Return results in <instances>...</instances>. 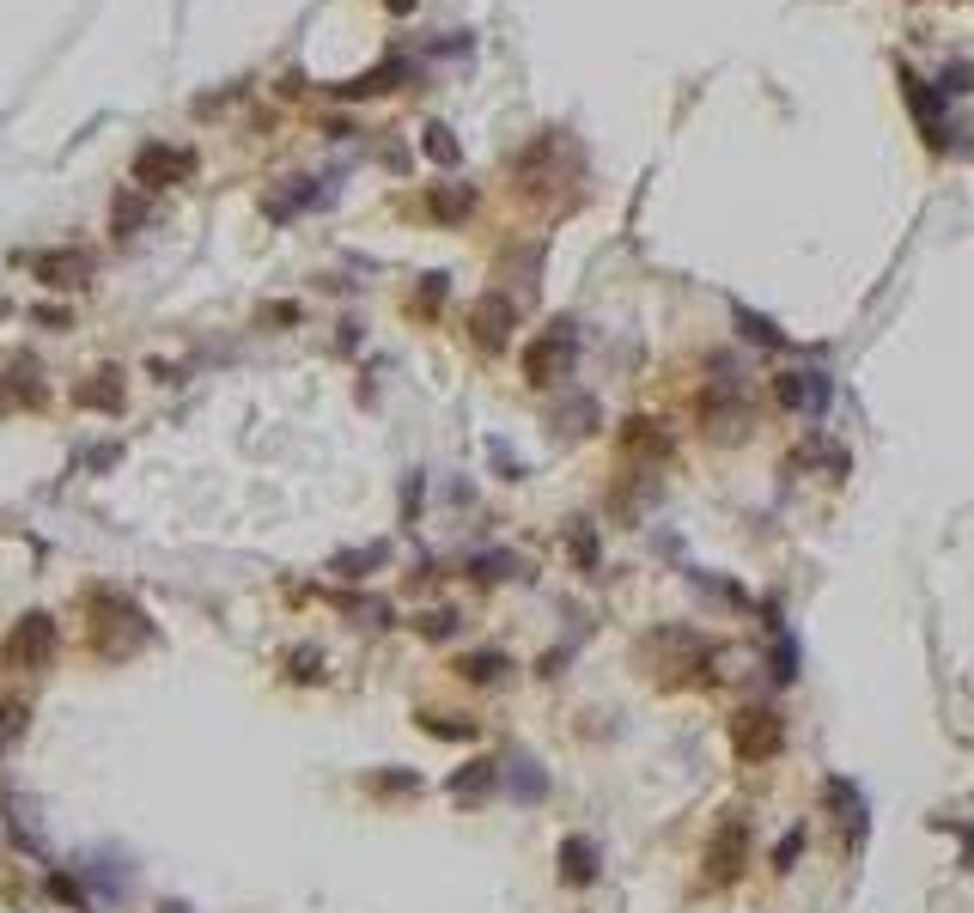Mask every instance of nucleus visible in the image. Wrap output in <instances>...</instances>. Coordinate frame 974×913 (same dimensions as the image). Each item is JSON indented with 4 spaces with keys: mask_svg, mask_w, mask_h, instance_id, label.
Returning <instances> with one entry per match:
<instances>
[{
    "mask_svg": "<svg viewBox=\"0 0 974 913\" xmlns=\"http://www.w3.org/2000/svg\"><path fill=\"white\" fill-rule=\"evenodd\" d=\"M499 786V761H469L464 774H451V798H457V804H481V798H488V791Z\"/></svg>",
    "mask_w": 974,
    "mask_h": 913,
    "instance_id": "13",
    "label": "nucleus"
},
{
    "mask_svg": "<svg viewBox=\"0 0 974 913\" xmlns=\"http://www.w3.org/2000/svg\"><path fill=\"white\" fill-rule=\"evenodd\" d=\"M18 725H25V707H0V744H13Z\"/></svg>",
    "mask_w": 974,
    "mask_h": 913,
    "instance_id": "24",
    "label": "nucleus"
},
{
    "mask_svg": "<svg viewBox=\"0 0 974 913\" xmlns=\"http://www.w3.org/2000/svg\"><path fill=\"white\" fill-rule=\"evenodd\" d=\"M901 86H908V110L920 116V140H926V147H950V123H944L938 110H932V92H938V86L913 79L908 67H901Z\"/></svg>",
    "mask_w": 974,
    "mask_h": 913,
    "instance_id": "8",
    "label": "nucleus"
},
{
    "mask_svg": "<svg viewBox=\"0 0 974 913\" xmlns=\"http://www.w3.org/2000/svg\"><path fill=\"white\" fill-rule=\"evenodd\" d=\"M743 859H749V816H743V810H731V816L707 835V852H700L707 883H737V877H743Z\"/></svg>",
    "mask_w": 974,
    "mask_h": 913,
    "instance_id": "1",
    "label": "nucleus"
},
{
    "mask_svg": "<svg viewBox=\"0 0 974 913\" xmlns=\"http://www.w3.org/2000/svg\"><path fill=\"white\" fill-rule=\"evenodd\" d=\"M700 420H707L719 439H731L737 427L749 433V403H743L737 390H707V396H700Z\"/></svg>",
    "mask_w": 974,
    "mask_h": 913,
    "instance_id": "9",
    "label": "nucleus"
},
{
    "mask_svg": "<svg viewBox=\"0 0 974 913\" xmlns=\"http://www.w3.org/2000/svg\"><path fill=\"white\" fill-rule=\"evenodd\" d=\"M572 359H579V335H572V324H555L524 354V378L548 390V384H560V378H572Z\"/></svg>",
    "mask_w": 974,
    "mask_h": 913,
    "instance_id": "4",
    "label": "nucleus"
},
{
    "mask_svg": "<svg viewBox=\"0 0 974 913\" xmlns=\"http://www.w3.org/2000/svg\"><path fill=\"white\" fill-rule=\"evenodd\" d=\"M317 202V189H311V177H287V189H268L263 195V214L268 219H293L299 207Z\"/></svg>",
    "mask_w": 974,
    "mask_h": 913,
    "instance_id": "15",
    "label": "nucleus"
},
{
    "mask_svg": "<svg viewBox=\"0 0 974 913\" xmlns=\"http://www.w3.org/2000/svg\"><path fill=\"white\" fill-rule=\"evenodd\" d=\"M511 324H518V305L499 299V293H488L476 310H469V329H476V341L488 347V354H499V347L511 341Z\"/></svg>",
    "mask_w": 974,
    "mask_h": 913,
    "instance_id": "6",
    "label": "nucleus"
},
{
    "mask_svg": "<svg viewBox=\"0 0 974 913\" xmlns=\"http://www.w3.org/2000/svg\"><path fill=\"white\" fill-rule=\"evenodd\" d=\"M189 170H195V153H184V147H140V158H135V177L147 189H165V183H184Z\"/></svg>",
    "mask_w": 974,
    "mask_h": 913,
    "instance_id": "5",
    "label": "nucleus"
},
{
    "mask_svg": "<svg viewBox=\"0 0 974 913\" xmlns=\"http://www.w3.org/2000/svg\"><path fill=\"white\" fill-rule=\"evenodd\" d=\"M433 219H469V207H476V189L457 183V189H433Z\"/></svg>",
    "mask_w": 974,
    "mask_h": 913,
    "instance_id": "16",
    "label": "nucleus"
},
{
    "mask_svg": "<svg viewBox=\"0 0 974 913\" xmlns=\"http://www.w3.org/2000/svg\"><path fill=\"white\" fill-rule=\"evenodd\" d=\"M123 372H116V366H104V372H92L86 378V384H79V403L86 408H104V415H116V408H123Z\"/></svg>",
    "mask_w": 974,
    "mask_h": 913,
    "instance_id": "14",
    "label": "nucleus"
},
{
    "mask_svg": "<svg viewBox=\"0 0 974 913\" xmlns=\"http://www.w3.org/2000/svg\"><path fill=\"white\" fill-rule=\"evenodd\" d=\"M457 670H464L469 682H494V676H506V651H464V658H457Z\"/></svg>",
    "mask_w": 974,
    "mask_h": 913,
    "instance_id": "18",
    "label": "nucleus"
},
{
    "mask_svg": "<svg viewBox=\"0 0 974 913\" xmlns=\"http://www.w3.org/2000/svg\"><path fill=\"white\" fill-rule=\"evenodd\" d=\"M731 749H737V761H773L780 749H786L780 712L773 707H743L737 719H731Z\"/></svg>",
    "mask_w": 974,
    "mask_h": 913,
    "instance_id": "2",
    "label": "nucleus"
},
{
    "mask_svg": "<svg viewBox=\"0 0 974 913\" xmlns=\"http://www.w3.org/2000/svg\"><path fill=\"white\" fill-rule=\"evenodd\" d=\"M140 214H147V202H140V189H123V195H116V207H110V232H116V238H135Z\"/></svg>",
    "mask_w": 974,
    "mask_h": 913,
    "instance_id": "17",
    "label": "nucleus"
},
{
    "mask_svg": "<svg viewBox=\"0 0 974 913\" xmlns=\"http://www.w3.org/2000/svg\"><path fill=\"white\" fill-rule=\"evenodd\" d=\"M420 731H427V737H457V744H469V737H476V725H469L464 712H420Z\"/></svg>",
    "mask_w": 974,
    "mask_h": 913,
    "instance_id": "19",
    "label": "nucleus"
},
{
    "mask_svg": "<svg viewBox=\"0 0 974 913\" xmlns=\"http://www.w3.org/2000/svg\"><path fill=\"white\" fill-rule=\"evenodd\" d=\"M798 852H805V835L792 828V835L780 840V847H773V865H780V871H792V859H798Z\"/></svg>",
    "mask_w": 974,
    "mask_h": 913,
    "instance_id": "23",
    "label": "nucleus"
},
{
    "mask_svg": "<svg viewBox=\"0 0 974 913\" xmlns=\"http://www.w3.org/2000/svg\"><path fill=\"white\" fill-rule=\"evenodd\" d=\"M591 420H597V403H567L560 408V427H567V433H591Z\"/></svg>",
    "mask_w": 974,
    "mask_h": 913,
    "instance_id": "22",
    "label": "nucleus"
},
{
    "mask_svg": "<svg viewBox=\"0 0 974 913\" xmlns=\"http://www.w3.org/2000/svg\"><path fill=\"white\" fill-rule=\"evenodd\" d=\"M427 158H433V165H457V135H451V128H427Z\"/></svg>",
    "mask_w": 974,
    "mask_h": 913,
    "instance_id": "21",
    "label": "nucleus"
},
{
    "mask_svg": "<svg viewBox=\"0 0 974 913\" xmlns=\"http://www.w3.org/2000/svg\"><path fill=\"white\" fill-rule=\"evenodd\" d=\"M780 403H786L792 415H822V408H828V378L822 372H786L780 378Z\"/></svg>",
    "mask_w": 974,
    "mask_h": 913,
    "instance_id": "10",
    "label": "nucleus"
},
{
    "mask_svg": "<svg viewBox=\"0 0 974 913\" xmlns=\"http://www.w3.org/2000/svg\"><path fill=\"white\" fill-rule=\"evenodd\" d=\"M165 913H184V908H165Z\"/></svg>",
    "mask_w": 974,
    "mask_h": 913,
    "instance_id": "28",
    "label": "nucleus"
},
{
    "mask_svg": "<svg viewBox=\"0 0 974 913\" xmlns=\"http://www.w3.org/2000/svg\"><path fill=\"white\" fill-rule=\"evenodd\" d=\"M560 883H572V889L597 883V840H591V835H567V840H560Z\"/></svg>",
    "mask_w": 974,
    "mask_h": 913,
    "instance_id": "11",
    "label": "nucleus"
},
{
    "mask_svg": "<svg viewBox=\"0 0 974 913\" xmlns=\"http://www.w3.org/2000/svg\"><path fill=\"white\" fill-rule=\"evenodd\" d=\"M420 627H427V634H433V639H439V634H457V616H445V609H439V616H427V621H420Z\"/></svg>",
    "mask_w": 974,
    "mask_h": 913,
    "instance_id": "26",
    "label": "nucleus"
},
{
    "mask_svg": "<svg viewBox=\"0 0 974 913\" xmlns=\"http://www.w3.org/2000/svg\"><path fill=\"white\" fill-rule=\"evenodd\" d=\"M384 7H390V13H408V7H415V0H384Z\"/></svg>",
    "mask_w": 974,
    "mask_h": 913,
    "instance_id": "27",
    "label": "nucleus"
},
{
    "mask_svg": "<svg viewBox=\"0 0 974 913\" xmlns=\"http://www.w3.org/2000/svg\"><path fill=\"white\" fill-rule=\"evenodd\" d=\"M969 79H974V74L957 62V67H944V79H938V86H944V92H969Z\"/></svg>",
    "mask_w": 974,
    "mask_h": 913,
    "instance_id": "25",
    "label": "nucleus"
},
{
    "mask_svg": "<svg viewBox=\"0 0 974 913\" xmlns=\"http://www.w3.org/2000/svg\"><path fill=\"white\" fill-rule=\"evenodd\" d=\"M828 804H835V822L847 828V847H865V804L847 779H828Z\"/></svg>",
    "mask_w": 974,
    "mask_h": 913,
    "instance_id": "12",
    "label": "nucleus"
},
{
    "mask_svg": "<svg viewBox=\"0 0 974 913\" xmlns=\"http://www.w3.org/2000/svg\"><path fill=\"white\" fill-rule=\"evenodd\" d=\"M49 651H55V621H49L43 609H31V616H18L13 634L0 639V664L7 670H37V664H49Z\"/></svg>",
    "mask_w": 974,
    "mask_h": 913,
    "instance_id": "3",
    "label": "nucleus"
},
{
    "mask_svg": "<svg viewBox=\"0 0 974 913\" xmlns=\"http://www.w3.org/2000/svg\"><path fill=\"white\" fill-rule=\"evenodd\" d=\"M737 329L756 341V347H786V335H780V329H773L761 310H743V305H737Z\"/></svg>",
    "mask_w": 974,
    "mask_h": 913,
    "instance_id": "20",
    "label": "nucleus"
},
{
    "mask_svg": "<svg viewBox=\"0 0 974 913\" xmlns=\"http://www.w3.org/2000/svg\"><path fill=\"white\" fill-rule=\"evenodd\" d=\"M31 268L43 275V287H86L92 280V256L86 250H43V256H31Z\"/></svg>",
    "mask_w": 974,
    "mask_h": 913,
    "instance_id": "7",
    "label": "nucleus"
}]
</instances>
